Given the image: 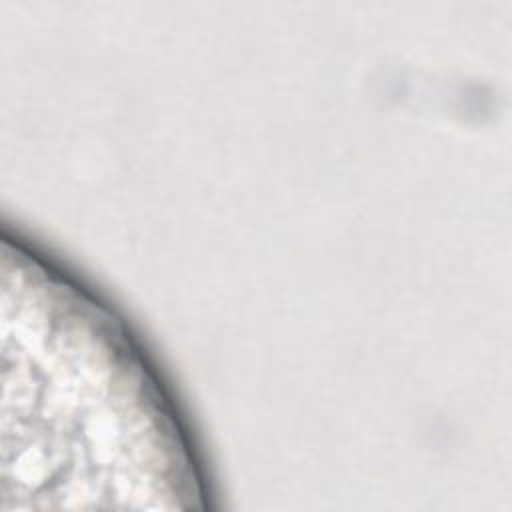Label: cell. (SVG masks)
<instances>
[{"label":"cell","mask_w":512,"mask_h":512,"mask_svg":"<svg viewBox=\"0 0 512 512\" xmlns=\"http://www.w3.org/2000/svg\"><path fill=\"white\" fill-rule=\"evenodd\" d=\"M0 270V510L206 508L190 428L126 320L8 230Z\"/></svg>","instance_id":"cell-1"}]
</instances>
